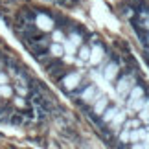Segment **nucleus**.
<instances>
[{
  "label": "nucleus",
  "instance_id": "nucleus-1",
  "mask_svg": "<svg viewBox=\"0 0 149 149\" xmlns=\"http://www.w3.org/2000/svg\"><path fill=\"white\" fill-rule=\"evenodd\" d=\"M79 83H81V72L76 70V72H70L68 76H65L61 79V85L63 88L68 90V92H72V90H76L79 87Z\"/></svg>",
  "mask_w": 149,
  "mask_h": 149
},
{
  "label": "nucleus",
  "instance_id": "nucleus-2",
  "mask_svg": "<svg viewBox=\"0 0 149 149\" xmlns=\"http://www.w3.org/2000/svg\"><path fill=\"white\" fill-rule=\"evenodd\" d=\"M35 26L42 31H52L54 30V19L48 17V15H44V13H39L35 17Z\"/></svg>",
  "mask_w": 149,
  "mask_h": 149
},
{
  "label": "nucleus",
  "instance_id": "nucleus-3",
  "mask_svg": "<svg viewBox=\"0 0 149 149\" xmlns=\"http://www.w3.org/2000/svg\"><path fill=\"white\" fill-rule=\"evenodd\" d=\"M65 54V48H63V42H54L50 46V55L52 57H63Z\"/></svg>",
  "mask_w": 149,
  "mask_h": 149
},
{
  "label": "nucleus",
  "instance_id": "nucleus-4",
  "mask_svg": "<svg viewBox=\"0 0 149 149\" xmlns=\"http://www.w3.org/2000/svg\"><path fill=\"white\" fill-rule=\"evenodd\" d=\"M11 94H13L11 87H8V85H0V98H11Z\"/></svg>",
  "mask_w": 149,
  "mask_h": 149
},
{
  "label": "nucleus",
  "instance_id": "nucleus-5",
  "mask_svg": "<svg viewBox=\"0 0 149 149\" xmlns=\"http://www.w3.org/2000/svg\"><path fill=\"white\" fill-rule=\"evenodd\" d=\"M52 39H54V42H63V39H65V33L57 30V31L52 33Z\"/></svg>",
  "mask_w": 149,
  "mask_h": 149
},
{
  "label": "nucleus",
  "instance_id": "nucleus-6",
  "mask_svg": "<svg viewBox=\"0 0 149 149\" xmlns=\"http://www.w3.org/2000/svg\"><path fill=\"white\" fill-rule=\"evenodd\" d=\"M0 85H8V76L0 72Z\"/></svg>",
  "mask_w": 149,
  "mask_h": 149
},
{
  "label": "nucleus",
  "instance_id": "nucleus-7",
  "mask_svg": "<svg viewBox=\"0 0 149 149\" xmlns=\"http://www.w3.org/2000/svg\"><path fill=\"white\" fill-rule=\"evenodd\" d=\"M15 105H17V107H24V100H22L20 96H19V98L15 100Z\"/></svg>",
  "mask_w": 149,
  "mask_h": 149
},
{
  "label": "nucleus",
  "instance_id": "nucleus-8",
  "mask_svg": "<svg viewBox=\"0 0 149 149\" xmlns=\"http://www.w3.org/2000/svg\"><path fill=\"white\" fill-rule=\"evenodd\" d=\"M19 94H20V96L26 94V88H20V85H19Z\"/></svg>",
  "mask_w": 149,
  "mask_h": 149
},
{
  "label": "nucleus",
  "instance_id": "nucleus-9",
  "mask_svg": "<svg viewBox=\"0 0 149 149\" xmlns=\"http://www.w3.org/2000/svg\"><path fill=\"white\" fill-rule=\"evenodd\" d=\"M0 68H2V66H0Z\"/></svg>",
  "mask_w": 149,
  "mask_h": 149
}]
</instances>
